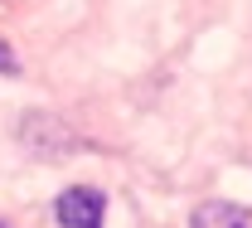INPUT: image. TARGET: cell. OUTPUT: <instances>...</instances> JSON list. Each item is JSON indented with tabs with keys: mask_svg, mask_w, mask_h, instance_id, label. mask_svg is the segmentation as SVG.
<instances>
[{
	"mask_svg": "<svg viewBox=\"0 0 252 228\" xmlns=\"http://www.w3.org/2000/svg\"><path fill=\"white\" fill-rule=\"evenodd\" d=\"M20 146L39 156V161H59L68 151H78V136L68 131V122L59 117H49V112H30L25 122H20Z\"/></svg>",
	"mask_w": 252,
	"mask_h": 228,
	"instance_id": "6da1fadb",
	"label": "cell"
},
{
	"mask_svg": "<svg viewBox=\"0 0 252 228\" xmlns=\"http://www.w3.org/2000/svg\"><path fill=\"white\" fill-rule=\"evenodd\" d=\"M54 219H59V228H102L107 224V195L93 185H73L59 195Z\"/></svg>",
	"mask_w": 252,
	"mask_h": 228,
	"instance_id": "7a4b0ae2",
	"label": "cell"
},
{
	"mask_svg": "<svg viewBox=\"0 0 252 228\" xmlns=\"http://www.w3.org/2000/svg\"><path fill=\"white\" fill-rule=\"evenodd\" d=\"M189 228H252V209L228 204V199H209L189 214Z\"/></svg>",
	"mask_w": 252,
	"mask_h": 228,
	"instance_id": "3957f363",
	"label": "cell"
},
{
	"mask_svg": "<svg viewBox=\"0 0 252 228\" xmlns=\"http://www.w3.org/2000/svg\"><path fill=\"white\" fill-rule=\"evenodd\" d=\"M0 73H20V59H15V44L0 39Z\"/></svg>",
	"mask_w": 252,
	"mask_h": 228,
	"instance_id": "277c9868",
	"label": "cell"
},
{
	"mask_svg": "<svg viewBox=\"0 0 252 228\" xmlns=\"http://www.w3.org/2000/svg\"><path fill=\"white\" fill-rule=\"evenodd\" d=\"M0 228H10V224H5V219H0Z\"/></svg>",
	"mask_w": 252,
	"mask_h": 228,
	"instance_id": "5b68a950",
	"label": "cell"
}]
</instances>
